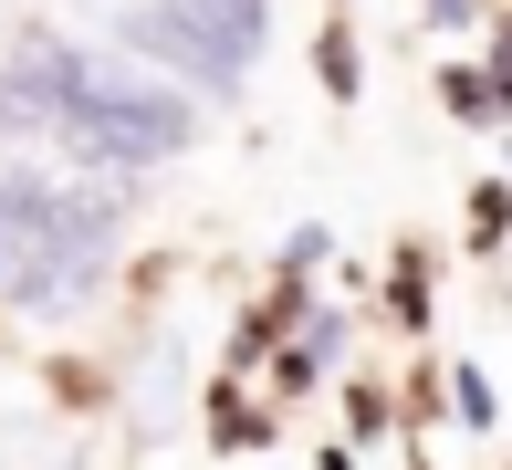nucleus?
I'll use <instances>...</instances> for the list:
<instances>
[{"label":"nucleus","mask_w":512,"mask_h":470,"mask_svg":"<svg viewBox=\"0 0 512 470\" xmlns=\"http://www.w3.org/2000/svg\"><path fill=\"white\" fill-rule=\"evenodd\" d=\"M21 94H32V115L53 136H74L84 157H105V168H157V157H178L199 136V115L178 105L168 84H147V74H126V63H105V53H74V42H21Z\"/></svg>","instance_id":"obj_1"},{"label":"nucleus","mask_w":512,"mask_h":470,"mask_svg":"<svg viewBox=\"0 0 512 470\" xmlns=\"http://www.w3.org/2000/svg\"><path fill=\"white\" fill-rule=\"evenodd\" d=\"M115 220L126 199L115 188H63V178H0V303H32V314H63L84 303L115 262Z\"/></svg>","instance_id":"obj_2"},{"label":"nucleus","mask_w":512,"mask_h":470,"mask_svg":"<svg viewBox=\"0 0 512 470\" xmlns=\"http://www.w3.org/2000/svg\"><path fill=\"white\" fill-rule=\"evenodd\" d=\"M126 42H136V53H157V63H178V74H199V94H241V63H230L220 42H199L189 21H168L157 0L126 21Z\"/></svg>","instance_id":"obj_3"},{"label":"nucleus","mask_w":512,"mask_h":470,"mask_svg":"<svg viewBox=\"0 0 512 470\" xmlns=\"http://www.w3.org/2000/svg\"><path fill=\"white\" fill-rule=\"evenodd\" d=\"M157 11H168V21H189L199 42H220L230 63H241L251 42H262V0H157Z\"/></svg>","instance_id":"obj_4"},{"label":"nucleus","mask_w":512,"mask_h":470,"mask_svg":"<svg viewBox=\"0 0 512 470\" xmlns=\"http://www.w3.org/2000/svg\"><path fill=\"white\" fill-rule=\"evenodd\" d=\"M450 387H460V418H471V429H492V376H481V366H460Z\"/></svg>","instance_id":"obj_5"},{"label":"nucleus","mask_w":512,"mask_h":470,"mask_svg":"<svg viewBox=\"0 0 512 470\" xmlns=\"http://www.w3.org/2000/svg\"><path fill=\"white\" fill-rule=\"evenodd\" d=\"M324 84L356 94V42H345V32H324Z\"/></svg>","instance_id":"obj_6"}]
</instances>
